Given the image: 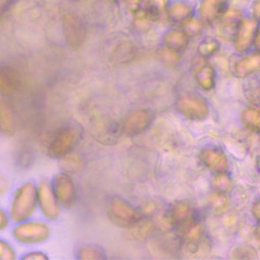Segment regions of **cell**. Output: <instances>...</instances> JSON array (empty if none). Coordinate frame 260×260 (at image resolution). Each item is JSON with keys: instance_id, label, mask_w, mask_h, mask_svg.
I'll return each instance as SVG.
<instances>
[{"instance_id": "1", "label": "cell", "mask_w": 260, "mask_h": 260, "mask_svg": "<svg viewBox=\"0 0 260 260\" xmlns=\"http://www.w3.org/2000/svg\"><path fill=\"white\" fill-rule=\"evenodd\" d=\"M38 209V187L34 181L20 184L13 192L9 206L12 222H20L32 217Z\"/></svg>"}, {"instance_id": "2", "label": "cell", "mask_w": 260, "mask_h": 260, "mask_svg": "<svg viewBox=\"0 0 260 260\" xmlns=\"http://www.w3.org/2000/svg\"><path fill=\"white\" fill-rule=\"evenodd\" d=\"M83 137V129L78 124H67L59 128L48 143L46 153L50 158L60 159L74 151Z\"/></svg>"}, {"instance_id": "3", "label": "cell", "mask_w": 260, "mask_h": 260, "mask_svg": "<svg viewBox=\"0 0 260 260\" xmlns=\"http://www.w3.org/2000/svg\"><path fill=\"white\" fill-rule=\"evenodd\" d=\"M11 234L16 242L23 245H37L47 241L51 235L48 223L31 218L16 222Z\"/></svg>"}, {"instance_id": "4", "label": "cell", "mask_w": 260, "mask_h": 260, "mask_svg": "<svg viewBox=\"0 0 260 260\" xmlns=\"http://www.w3.org/2000/svg\"><path fill=\"white\" fill-rule=\"evenodd\" d=\"M62 34L67 45L72 49L82 46L86 38V24L76 12L64 13L61 18Z\"/></svg>"}, {"instance_id": "5", "label": "cell", "mask_w": 260, "mask_h": 260, "mask_svg": "<svg viewBox=\"0 0 260 260\" xmlns=\"http://www.w3.org/2000/svg\"><path fill=\"white\" fill-rule=\"evenodd\" d=\"M38 187V208L45 218L57 220L61 215L62 207L56 197L51 181L41 179L37 183Z\"/></svg>"}, {"instance_id": "6", "label": "cell", "mask_w": 260, "mask_h": 260, "mask_svg": "<svg viewBox=\"0 0 260 260\" xmlns=\"http://www.w3.org/2000/svg\"><path fill=\"white\" fill-rule=\"evenodd\" d=\"M51 183L61 207L73 208L77 200V188L71 174L61 171L54 175Z\"/></svg>"}, {"instance_id": "7", "label": "cell", "mask_w": 260, "mask_h": 260, "mask_svg": "<svg viewBox=\"0 0 260 260\" xmlns=\"http://www.w3.org/2000/svg\"><path fill=\"white\" fill-rule=\"evenodd\" d=\"M109 219L116 225L128 229L139 219V213L125 200L112 197L107 206Z\"/></svg>"}, {"instance_id": "8", "label": "cell", "mask_w": 260, "mask_h": 260, "mask_svg": "<svg viewBox=\"0 0 260 260\" xmlns=\"http://www.w3.org/2000/svg\"><path fill=\"white\" fill-rule=\"evenodd\" d=\"M176 105L179 112L189 119L202 120L208 116L207 103L196 94H183L178 99Z\"/></svg>"}, {"instance_id": "9", "label": "cell", "mask_w": 260, "mask_h": 260, "mask_svg": "<svg viewBox=\"0 0 260 260\" xmlns=\"http://www.w3.org/2000/svg\"><path fill=\"white\" fill-rule=\"evenodd\" d=\"M153 114L148 110H135L127 115L123 130L128 136H136L144 132L151 124Z\"/></svg>"}, {"instance_id": "10", "label": "cell", "mask_w": 260, "mask_h": 260, "mask_svg": "<svg viewBox=\"0 0 260 260\" xmlns=\"http://www.w3.org/2000/svg\"><path fill=\"white\" fill-rule=\"evenodd\" d=\"M18 130L16 110L5 98L0 95V135L12 136Z\"/></svg>"}, {"instance_id": "11", "label": "cell", "mask_w": 260, "mask_h": 260, "mask_svg": "<svg viewBox=\"0 0 260 260\" xmlns=\"http://www.w3.org/2000/svg\"><path fill=\"white\" fill-rule=\"evenodd\" d=\"M257 21L254 18L243 20L237 28L235 37V49L239 53L246 52L254 43L257 31Z\"/></svg>"}, {"instance_id": "12", "label": "cell", "mask_w": 260, "mask_h": 260, "mask_svg": "<svg viewBox=\"0 0 260 260\" xmlns=\"http://www.w3.org/2000/svg\"><path fill=\"white\" fill-rule=\"evenodd\" d=\"M194 77L197 84L204 90H211L215 85L214 69L206 58L201 56L194 60Z\"/></svg>"}, {"instance_id": "13", "label": "cell", "mask_w": 260, "mask_h": 260, "mask_svg": "<svg viewBox=\"0 0 260 260\" xmlns=\"http://www.w3.org/2000/svg\"><path fill=\"white\" fill-rule=\"evenodd\" d=\"M200 160L210 171L219 174L225 173L229 165L224 153L215 147H206L200 152Z\"/></svg>"}, {"instance_id": "14", "label": "cell", "mask_w": 260, "mask_h": 260, "mask_svg": "<svg viewBox=\"0 0 260 260\" xmlns=\"http://www.w3.org/2000/svg\"><path fill=\"white\" fill-rule=\"evenodd\" d=\"M21 85L19 74L12 68L0 66V95L7 98L15 93Z\"/></svg>"}, {"instance_id": "15", "label": "cell", "mask_w": 260, "mask_h": 260, "mask_svg": "<svg viewBox=\"0 0 260 260\" xmlns=\"http://www.w3.org/2000/svg\"><path fill=\"white\" fill-rule=\"evenodd\" d=\"M228 0H202L199 13L203 22L210 23L220 17L228 9Z\"/></svg>"}, {"instance_id": "16", "label": "cell", "mask_w": 260, "mask_h": 260, "mask_svg": "<svg viewBox=\"0 0 260 260\" xmlns=\"http://www.w3.org/2000/svg\"><path fill=\"white\" fill-rule=\"evenodd\" d=\"M260 70V54H252L241 58L234 66V73L238 77H247Z\"/></svg>"}, {"instance_id": "17", "label": "cell", "mask_w": 260, "mask_h": 260, "mask_svg": "<svg viewBox=\"0 0 260 260\" xmlns=\"http://www.w3.org/2000/svg\"><path fill=\"white\" fill-rule=\"evenodd\" d=\"M193 209L192 206L185 201H180L174 204L171 211V220L178 225L188 226L192 223Z\"/></svg>"}, {"instance_id": "18", "label": "cell", "mask_w": 260, "mask_h": 260, "mask_svg": "<svg viewBox=\"0 0 260 260\" xmlns=\"http://www.w3.org/2000/svg\"><path fill=\"white\" fill-rule=\"evenodd\" d=\"M165 46L177 53L186 50L189 45V37L184 30L173 29L168 31L164 37Z\"/></svg>"}, {"instance_id": "19", "label": "cell", "mask_w": 260, "mask_h": 260, "mask_svg": "<svg viewBox=\"0 0 260 260\" xmlns=\"http://www.w3.org/2000/svg\"><path fill=\"white\" fill-rule=\"evenodd\" d=\"M168 17L173 23L184 24L192 15V8L185 2H175L168 9Z\"/></svg>"}, {"instance_id": "20", "label": "cell", "mask_w": 260, "mask_h": 260, "mask_svg": "<svg viewBox=\"0 0 260 260\" xmlns=\"http://www.w3.org/2000/svg\"><path fill=\"white\" fill-rule=\"evenodd\" d=\"M166 9L165 0H142L141 8L138 12L143 14L149 20H156L161 16Z\"/></svg>"}, {"instance_id": "21", "label": "cell", "mask_w": 260, "mask_h": 260, "mask_svg": "<svg viewBox=\"0 0 260 260\" xmlns=\"http://www.w3.org/2000/svg\"><path fill=\"white\" fill-rule=\"evenodd\" d=\"M60 160V168L63 172L68 174H75L81 171L82 169V159L79 155L74 152L67 154L66 156L59 159Z\"/></svg>"}, {"instance_id": "22", "label": "cell", "mask_w": 260, "mask_h": 260, "mask_svg": "<svg viewBox=\"0 0 260 260\" xmlns=\"http://www.w3.org/2000/svg\"><path fill=\"white\" fill-rule=\"evenodd\" d=\"M76 259H105L106 254L104 250L96 245L80 246L75 252Z\"/></svg>"}, {"instance_id": "23", "label": "cell", "mask_w": 260, "mask_h": 260, "mask_svg": "<svg viewBox=\"0 0 260 260\" xmlns=\"http://www.w3.org/2000/svg\"><path fill=\"white\" fill-rule=\"evenodd\" d=\"M241 120L248 129L260 133V110H245L241 115Z\"/></svg>"}, {"instance_id": "24", "label": "cell", "mask_w": 260, "mask_h": 260, "mask_svg": "<svg viewBox=\"0 0 260 260\" xmlns=\"http://www.w3.org/2000/svg\"><path fill=\"white\" fill-rule=\"evenodd\" d=\"M245 94L249 103L260 107V76L254 77L247 82L245 86Z\"/></svg>"}, {"instance_id": "25", "label": "cell", "mask_w": 260, "mask_h": 260, "mask_svg": "<svg viewBox=\"0 0 260 260\" xmlns=\"http://www.w3.org/2000/svg\"><path fill=\"white\" fill-rule=\"evenodd\" d=\"M220 17V24L222 25V28H228L230 30L238 28L242 22V13L237 9H229Z\"/></svg>"}, {"instance_id": "26", "label": "cell", "mask_w": 260, "mask_h": 260, "mask_svg": "<svg viewBox=\"0 0 260 260\" xmlns=\"http://www.w3.org/2000/svg\"><path fill=\"white\" fill-rule=\"evenodd\" d=\"M152 223L148 219H138L136 222H134L131 226L128 228L129 236H131L132 239H141L149 234L151 231Z\"/></svg>"}, {"instance_id": "27", "label": "cell", "mask_w": 260, "mask_h": 260, "mask_svg": "<svg viewBox=\"0 0 260 260\" xmlns=\"http://www.w3.org/2000/svg\"><path fill=\"white\" fill-rule=\"evenodd\" d=\"M218 48H219V46L216 41H214L212 39H205L204 41H202L199 44L198 53H199V56H201L203 58H207V57L214 55L217 52Z\"/></svg>"}, {"instance_id": "28", "label": "cell", "mask_w": 260, "mask_h": 260, "mask_svg": "<svg viewBox=\"0 0 260 260\" xmlns=\"http://www.w3.org/2000/svg\"><path fill=\"white\" fill-rule=\"evenodd\" d=\"M115 58H117L121 62H127V60H132L135 56V48L129 44L124 43L118 46L115 51Z\"/></svg>"}, {"instance_id": "29", "label": "cell", "mask_w": 260, "mask_h": 260, "mask_svg": "<svg viewBox=\"0 0 260 260\" xmlns=\"http://www.w3.org/2000/svg\"><path fill=\"white\" fill-rule=\"evenodd\" d=\"M213 186L218 192L223 193L231 189L232 180L228 175H225V173H219L216 174V176L213 179Z\"/></svg>"}, {"instance_id": "30", "label": "cell", "mask_w": 260, "mask_h": 260, "mask_svg": "<svg viewBox=\"0 0 260 260\" xmlns=\"http://www.w3.org/2000/svg\"><path fill=\"white\" fill-rule=\"evenodd\" d=\"M202 29H203L202 22L197 19L190 18L184 23V31L187 34L188 37H196L201 34Z\"/></svg>"}, {"instance_id": "31", "label": "cell", "mask_w": 260, "mask_h": 260, "mask_svg": "<svg viewBox=\"0 0 260 260\" xmlns=\"http://www.w3.org/2000/svg\"><path fill=\"white\" fill-rule=\"evenodd\" d=\"M16 257V252L10 243L0 239V260H14Z\"/></svg>"}, {"instance_id": "32", "label": "cell", "mask_w": 260, "mask_h": 260, "mask_svg": "<svg viewBox=\"0 0 260 260\" xmlns=\"http://www.w3.org/2000/svg\"><path fill=\"white\" fill-rule=\"evenodd\" d=\"M159 57L160 60L167 65H175L179 60L178 53L171 49H168L167 47L159 52Z\"/></svg>"}, {"instance_id": "33", "label": "cell", "mask_w": 260, "mask_h": 260, "mask_svg": "<svg viewBox=\"0 0 260 260\" xmlns=\"http://www.w3.org/2000/svg\"><path fill=\"white\" fill-rule=\"evenodd\" d=\"M20 259L22 260H48L49 259V255L46 254L43 251H39V250H34V251H29L25 254H23Z\"/></svg>"}, {"instance_id": "34", "label": "cell", "mask_w": 260, "mask_h": 260, "mask_svg": "<svg viewBox=\"0 0 260 260\" xmlns=\"http://www.w3.org/2000/svg\"><path fill=\"white\" fill-rule=\"evenodd\" d=\"M211 204L215 210L223 209L226 205V198L223 195V193L218 192L217 194L213 195V197L211 199Z\"/></svg>"}, {"instance_id": "35", "label": "cell", "mask_w": 260, "mask_h": 260, "mask_svg": "<svg viewBox=\"0 0 260 260\" xmlns=\"http://www.w3.org/2000/svg\"><path fill=\"white\" fill-rule=\"evenodd\" d=\"M10 221L11 219L8 211L0 207V232H3L4 230H6L9 226Z\"/></svg>"}, {"instance_id": "36", "label": "cell", "mask_w": 260, "mask_h": 260, "mask_svg": "<svg viewBox=\"0 0 260 260\" xmlns=\"http://www.w3.org/2000/svg\"><path fill=\"white\" fill-rule=\"evenodd\" d=\"M125 5L128 7L129 10L133 11L134 13L138 12L141 8V3L142 0H123Z\"/></svg>"}, {"instance_id": "37", "label": "cell", "mask_w": 260, "mask_h": 260, "mask_svg": "<svg viewBox=\"0 0 260 260\" xmlns=\"http://www.w3.org/2000/svg\"><path fill=\"white\" fill-rule=\"evenodd\" d=\"M10 188V181L7 177L0 174V196L4 195Z\"/></svg>"}, {"instance_id": "38", "label": "cell", "mask_w": 260, "mask_h": 260, "mask_svg": "<svg viewBox=\"0 0 260 260\" xmlns=\"http://www.w3.org/2000/svg\"><path fill=\"white\" fill-rule=\"evenodd\" d=\"M252 12H253V15H254L255 18L260 19V0H257L254 3L253 8H252Z\"/></svg>"}, {"instance_id": "39", "label": "cell", "mask_w": 260, "mask_h": 260, "mask_svg": "<svg viewBox=\"0 0 260 260\" xmlns=\"http://www.w3.org/2000/svg\"><path fill=\"white\" fill-rule=\"evenodd\" d=\"M253 214L254 217L260 220V201H257L253 206Z\"/></svg>"}, {"instance_id": "40", "label": "cell", "mask_w": 260, "mask_h": 260, "mask_svg": "<svg viewBox=\"0 0 260 260\" xmlns=\"http://www.w3.org/2000/svg\"><path fill=\"white\" fill-rule=\"evenodd\" d=\"M254 47L258 52H260V27L256 31V36H255V39H254Z\"/></svg>"}, {"instance_id": "41", "label": "cell", "mask_w": 260, "mask_h": 260, "mask_svg": "<svg viewBox=\"0 0 260 260\" xmlns=\"http://www.w3.org/2000/svg\"><path fill=\"white\" fill-rule=\"evenodd\" d=\"M255 234H256L257 239L260 241V224L257 226V229H256V231H255Z\"/></svg>"}, {"instance_id": "42", "label": "cell", "mask_w": 260, "mask_h": 260, "mask_svg": "<svg viewBox=\"0 0 260 260\" xmlns=\"http://www.w3.org/2000/svg\"><path fill=\"white\" fill-rule=\"evenodd\" d=\"M67 1H69L70 3H73V4H80L86 0H67Z\"/></svg>"}]
</instances>
